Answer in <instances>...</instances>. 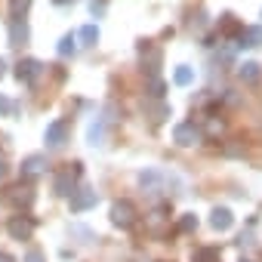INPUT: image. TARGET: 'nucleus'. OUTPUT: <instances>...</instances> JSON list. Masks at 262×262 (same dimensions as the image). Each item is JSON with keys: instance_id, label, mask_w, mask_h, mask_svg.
Returning <instances> with one entry per match:
<instances>
[{"instance_id": "obj_3", "label": "nucleus", "mask_w": 262, "mask_h": 262, "mask_svg": "<svg viewBox=\"0 0 262 262\" xmlns=\"http://www.w3.org/2000/svg\"><path fill=\"white\" fill-rule=\"evenodd\" d=\"M170 204H158L148 216H145V231L148 234H155V237H164L167 231H170Z\"/></svg>"}, {"instance_id": "obj_34", "label": "nucleus", "mask_w": 262, "mask_h": 262, "mask_svg": "<svg viewBox=\"0 0 262 262\" xmlns=\"http://www.w3.org/2000/svg\"><path fill=\"white\" fill-rule=\"evenodd\" d=\"M4 71H7V62H4V59H0V77H4Z\"/></svg>"}, {"instance_id": "obj_19", "label": "nucleus", "mask_w": 262, "mask_h": 262, "mask_svg": "<svg viewBox=\"0 0 262 262\" xmlns=\"http://www.w3.org/2000/svg\"><path fill=\"white\" fill-rule=\"evenodd\" d=\"M222 133H225V120H219V117H207V120H204V136L219 139Z\"/></svg>"}, {"instance_id": "obj_17", "label": "nucleus", "mask_w": 262, "mask_h": 262, "mask_svg": "<svg viewBox=\"0 0 262 262\" xmlns=\"http://www.w3.org/2000/svg\"><path fill=\"white\" fill-rule=\"evenodd\" d=\"M237 77H241L244 83H256V80L262 77V71H259L256 62H244V65H237Z\"/></svg>"}, {"instance_id": "obj_1", "label": "nucleus", "mask_w": 262, "mask_h": 262, "mask_svg": "<svg viewBox=\"0 0 262 262\" xmlns=\"http://www.w3.org/2000/svg\"><path fill=\"white\" fill-rule=\"evenodd\" d=\"M83 179V164H65L56 176H53V191L59 194V198H71L74 191H77V182Z\"/></svg>"}, {"instance_id": "obj_13", "label": "nucleus", "mask_w": 262, "mask_h": 262, "mask_svg": "<svg viewBox=\"0 0 262 262\" xmlns=\"http://www.w3.org/2000/svg\"><path fill=\"white\" fill-rule=\"evenodd\" d=\"M47 173V158L43 155H28L22 161V179H37Z\"/></svg>"}, {"instance_id": "obj_33", "label": "nucleus", "mask_w": 262, "mask_h": 262, "mask_svg": "<svg viewBox=\"0 0 262 262\" xmlns=\"http://www.w3.org/2000/svg\"><path fill=\"white\" fill-rule=\"evenodd\" d=\"M53 4L56 7H65V4H74V0H53Z\"/></svg>"}, {"instance_id": "obj_22", "label": "nucleus", "mask_w": 262, "mask_h": 262, "mask_svg": "<svg viewBox=\"0 0 262 262\" xmlns=\"http://www.w3.org/2000/svg\"><path fill=\"white\" fill-rule=\"evenodd\" d=\"M191 262H219V250L216 247H198L191 253Z\"/></svg>"}, {"instance_id": "obj_10", "label": "nucleus", "mask_w": 262, "mask_h": 262, "mask_svg": "<svg viewBox=\"0 0 262 262\" xmlns=\"http://www.w3.org/2000/svg\"><path fill=\"white\" fill-rule=\"evenodd\" d=\"M105 139H108V123H105V117L90 120V126H86V142H90L93 148H102Z\"/></svg>"}, {"instance_id": "obj_27", "label": "nucleus", "mask_w": 262, "mask_h": 262, "mask_svg": "<svg viewBox=\"0 0 262 262\" xmlns=\"http://www.w3.org/2000/svg\"><path fill=\"white\" fill-rule=\"evenodd\" d=\"M34 0H10V10H13V19H25V13L31 10Z\"/></svg>"}, {"instance_id": "obj_15", "label": "nucleus", "mask_w": 262, "mask_h": 262, "mask_svg": "<svg viewBox=\"0 0 262 262\" xmlns=\"http://www.w3.org/2000/svg\"><path fill=\"white\" fill-rule=\"evenodd\" d=\"M231 222H234V216H231L228 207H216V210L210 213V228H213V231H228Z\"/></svg>"}, {"instance_id": "obj_18", "label": "nucleus", "mask_w": 262, "mask_h": 262, "mask_svg": "<svg viewBox=\"0 0 262 262\" xmlns=\"http://www.w3.org/2000/svg\"><path fill=\"white\" fill-rule=\"evenodd\" d=\"M219 31H222V34H228V37H241L244 25H241L234 16H222V19H219Z\"/></svg>"}, {"instance_id": "obj_24", "label": "nucleus", "mask_w": 262, "mask_h": 262, "mask_svg": "<svg viewBox=\"0 0 262 262\" xmlns=\"http://www.w3.org/2000/svg\"><path fill=\"white\" fill-rule=\"evenodd\" d=\"M173 80H176L179 86H188V83L194 80V68H188V65H179V68H176V74H173Z\"/></svg>"}, {"instance_id": "obj_21", "label": "nucleus", "mask_w": 262, "mask_h": 262, "mask_svg": "<svg viewBox=\"0 0 262 262\" xmlns=\"http://www.w3.org/2000/svg\"><path fill=\"white\" fill-rule=\"evenodd\" d=\"M176 231H179V234H191V231H198V216H194V213H182L179 222H176Z\"/></svg>"}, {"instance_id": "obj_11", "label": "nucleus", "mask_w": 262, "mask_h": 262, "mask_svg": "<svg viewBox=\"0 0 262 262\" xmlns=\"http://www.w3.org/2000/svg\"><path fill=\"white\" fill-rule=\"evenodd\" d=\"M164 182H167V173H161V170H142V173H139V185H142L148 194L164 191Z\"/></svg>"}, {"instance_id": "obj_7", "label": "nucleus", "mask_w": 262, "mask_h": 262, "mask_svg": "<svg viewBox=\"0 0 262 262\" xmlns=\"http://www.w3.org/2000/svg\"><path fill=\"white\" fill-rule=\"evenodd\" d=\"M4 198H7V204H13V207L22 213V210H28V207L34 204V188H31L28 182H19V185L7 188V194H4Z\"/></svg>"}, {"instance_id": "obj_26", "label": "nucleus", "mask_w": 262, "mask_h": 262, "mask_svg": "<svg viewBox=\"0 0 262 262\" xmlns=\"http://www.w3.org/2000/svg\"><path fill=\"white\" fill-rule=\"evenodd\" d=\"M148 108H151V120H155V123H161L164 117H170V105H164L161 99H155V105L148 102Z\"/></svg>"}, {"instance_id": "obj_12", "label": "nucleus", "mask_w": 262, "mask_h": 262, "mask_svg": "<svg viewBox=\"0 0 262 262\" xmlns=\"http://www.w3.org/2000/svg\"><path fill=\"white\" fill-rule=\"evenodd\" d=\"M31 40V28L25 19H10V47H25Z\"/></svg>"}, {"instance_id": "obj_30", "label": "nucleus", "mask_w": 262, "mask_h": 262, "mask_svg": "<svg viewBox=\"0 0 262 262\" xmlns=\"http://www.w3.org/2000/svg\"><path fill=\"white\" fill-rule=\"evenodd\" d=\"M90 10H93V16H102V13H105V7H102V4H96V0L90 4Z\"/></svg>"}, {"instance_id": "obj_14", "label": "nucleus", "mask_w": 262, "mask_h": 262, "mask_svg": "<svg viewBox=\"0 0 262 262\" xmlns=\"http://www.w3.org/2000/svg\"><path fill=\"white\" fill-rule=\"evenodd\" d=\"M139 53H142V68H145L148 74H158V68H161V50L151 47V43H142Z\"/></svg>"}, {"instance_id": "obj_25", "label": "nucleus", "mask_w": 262, "mask_h": 262, "mask_svg": "<svg viewBox=\"0 0 262 262\" xmlns=\"http://www.w3.org/2000/svg\"><path fill=\"white\" fill-rule=\"evenodd\" d=\"M164 90H167V83H164V77H158V74H151V80H148V96H151V99H164Z\"/></svg>"}, {"instance_id": "obj_9", "label": "nucleus", "mask_w": 262, "mask_h": 262, "mask_svg": "<svg viewBox=\"0 0 262 262\" xmlns=\"http://www.w3.org/2000/svg\"><path fill=\"white\" fill-rule=\"evenodd\" d=\"M68 204H71V213H83V210H93V207L99 204V194H96L93 188H77V191L68 198Z\"/></svg>"}, {"instance_id": "obj_2", "label": "nucleus", "mask_w": 262, "mask_h": 262, "mask_svg": "<svg viewBox=\"0 0 262 262\" xmlns=\"http://www.w3.org/2000/svg\"><path fill=\"white\" fill-rule=\"evenodd\" d=\"M136 219H139V210H136V204L133 201H114L111 204V222L117 225V228H123V231H129L136 225Z\"/></svg>"}, {"instance_id": "obj_4", "label": "nucleus", "mask_w": 262, "mask_h": 262, "mask_svg": "<svg viewBox=\"0 0 262 262\" xmlns=\"http://www.w3.org/2000/svg\"><path fill=\"white\" fill-rule=\"evenodd\" d=\"M201 139H204V129L194 126V120H185V123H176V126H173V142L182 145V148H191V145H198Z\"/></svg>"}, {"instance_id": "obj_31", "label": "nucleus", "mask_w": 262, "mask_h": 262, "mask_svg": "<svg viewBox=\"0 0 262 262\" xmlns=\"http://www.w3.org/2000/svg\"><path fill=\"white\" fill-rule=\"evenodd\" d=\"M7 170H10V167H7V158H0V179L7 176Z\"/></svg>"}, {"instance_id": "obj_16", "label": "nucleus", "mask_w": 262, "mask_h": 262, "mask_svg": "<svg viewBox=\"0 0 262 262\" xmlns=\"http://www.w3.org/2000/svg\"><path fill=\"white\" fill-rule=\"evenodd\" d=\"M237 40H241V47H262V28L259 25H247Z\"/></svg>"}, {"instance_id": "obj_32", "label": "nucleus", "mask_w": 262, "mask_h": 262, "mask_svg": "<svg viewBox=\"0 0 262 262\" xmlns=\"http://www.w3.org/2000/svg\"><path fill=\"white\" fill-rule=\"evenodd\" d=\"M0 262H16V259H13L10 253H0Z\"/></svg>"}, {"instance_id": "obj_5", "label": "nucleus", "mask_w": 262, "mask_h": 262, "mask_svg": "<svg viewBox=\"0 0 262 262\" xmlns=\"http://www.w3.org/2000/svg\"><path fill=\"white\" fill-rule=\"evenodd\" d=\"M43 71H47V65H43L40 59H22V62L16 65V77H19V83H25V86H34V83L43 77Z\"/></svg>"}, {"instance_id": "obj_8", "label": "nucleus", "mask_w": 262, "mask_h": 262, "mask_svg": "<svg viewBox=\"0 0 262 262\" xmlns=\"http://www.w3.org/2000/svg\"><path fill=\"white\" fill-rule=\"evenodd\" d=\"M68 133H71V123H68L65 117H59V120H53V123L47 126L43 142H47L50 148H62V145L68 142Z\"/></svg>"}, {"instance_id": "obj_20", "label": "nucleus", "mask_w": 262, "mask_h": 262, "mask_svg": "<svg viewBox=\"0 0 262 262\" xmlns=\"http://www.w3.org/2000/svg\"><path fill=\"white\" fill-rule=\"evenodd\" d=\"M77 40H80V47H96L99 43V28L96 25H83L77 31Z\"/></svg>"}, {"instance_id": "obj_28", "label": "nucleus", "mask_w": 262, "mask_h": 262, "mask_svg": "<svg viewBox=\"0 0 262 262\" xmlns=\"http://www.w3.org/2000/svg\"><path fill=\"white\" fill-rule=\"evenodd\" d=\"M7 111H13V102H10L7 96H0V117H4Z\"/></svg>"}, {"instance_id": "obj_6", "label": "nucleus", "mask_w": 262, "mask_h": 262, "mask_svg": "<svg viewBox=\"0 0 262 262\" xmlns=\"http://www.w3.org/2000/svg\"><path fill=\"white\" fill-rule=\"evenodd\" d=\"M34 228H37V222H34L31 216H25V213L10 216V222H7V231H10V237H13V241H31Z\"/></svg>"}, {"instance_id": "obj_23", "label": "nucleus", "mask_w": 262, "mask_h": 262, "mask_svg": "<svg viewBox=\"0 0 262 262\" xmlns=\"http://www.w3.org/2000/svg\"><path fill=\"white\" fill-rule=\"evenodd\" d=\"M56 50H59V56H74V53H77V37H74V34H65Z\"/></svg>"}, {"instance_id": "obj_29", "label": "nucleus", "mask_w": 262, "mask_h": 262, "mask_svg": "<svg viewBox=\"0 0 262 262\" xmlns=\"http://www.w3.org/2000/svg\"><path fill=\"white\" fill-rule=\"evenodd\" d=\"M25 262H47V259H43V253H40V250H31V253L25 256Z\"/></svg>"}]
</instances>
